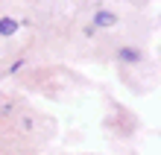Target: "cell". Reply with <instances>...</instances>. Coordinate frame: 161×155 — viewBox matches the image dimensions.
Wrapping results in <instances>:
<instances>
[{
  "mask_svg": "<svg viewBox=\"0 0 161 155\" xmlns=\"http://www.w3.org/2000/svg\"><path fill=\"white\" fill-rule=\"evenodd\" d=\"M117 24V15L114 12H106V9H100L97 18H94V26H114Z\"/></svg>",
  "mask_w": 161,
  "mask_h": 155,
  "instance_id": "6da1fadb",
  "label": "cell"
},
{
  "mask_svg": "<svg viewBox=\"0 0 161 155\" xmlns=\"http://www.w3.org/2000/svg\"><path fill=\"white\" fill-rule=\"evenodd\" d=\"M18 32V21L12 18H0V35H15Z\"/></svg>",
  "mask_w": 161,
  "mask_h": 155,
  "instance_id": "7a4b0ae2",
  "label": "cell"
},
{
  "mask_svg": "<svg viewBox=\"0 0 161 155\" xmlns=\"http://www.w3.org/2000/svg\"><path fill=\"white\" fill-rule=\"evenodd\" d=\"M120 59H123V62H138V59H141V53H138V50H132V47H126V50H120Z\"/></svg>",
  "mask_w": 161,
  "mask_h": 155,
  "instance_id": "3957f363",
  "label": "cell"
}]
</instances>
